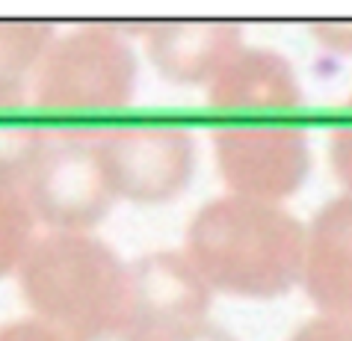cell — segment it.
Listing matches in <instances>:
<instances>
[{"mask_svg":"<svg viewBox=\"0 0 352 341\" xmlns=\"http://www.w3.org/2000/svg\"><path fill=\"white\" fill-rule=\"evenodd\" d=\"M305 258V235L270 202L225 199L210 202L192 220L187 261L208 288L246 297L285 291Z\"/></svg>","mask_w":352,"mask_h":341,"instance_id":"6da1fadb","label":"cell"},{"mask_svg":"<svg viewBox=\"0 0 352 341\" xmlns=\"http://www.w3.org/2000/svg\"><path fill=\"white\" fill-rule=\"evenodd\" d=\"M18 270L30 306L60 333L89 338L131 324V273L80 231L36 243Z\"/></svg>","mask_w":352,"mask_h":341,"instance_id":"7a4b0ae2","label":"cell"},{"mask_svg":"<svg viewBox=\"0 0 352 341\" xmlns=\"http://www.w3.org/2000/svg\"><path fill=\"white\" fill-rule=\"evenodd\" d=\"M18 181L36 217L60 231H83L113 199L98 143L72 136H33Z\"/></svg>","mask_w":352,"mask_h":341,"instance_id":"3957f363","label":"cell"},{"mask_svg":"<svg viewBox=\"0 0 352 341\" xmlns=\"http://www.w3.org/2000/svg\"><path fill=\"white\" fill-rule=\"evenodd\" d=\"M133 92V56L116 36L83 30L47 45L36 72V101L60 113H104Z\"/></svg>","mask_w":352,"mask_h":341,"instance_id":"277c9868","label":"cell"},{"mask_svg":"<svg viewBox=\"0 0 352 341\" xmlns=\"http://www.w3.org/2000/svg\"><path fill=\"white\" fill-rule=\"evenodd\" d=\"M113 196L136 202L172 199L192 175V140L172 125L113 131L98 143Z\"/></svg>","mask_w":352,"mask_h":341,"instance_id":"5b68a950","label":"cell"},{"mask_svg":"<svg viewBox=\"0 0 352 341\" xmlns=\"http://www.w3.org/2000/svg\"><path fill=\"white\" fill-rule=\"evenodd\" d=\"M219 167L243 199L276 205L296 187L308 167L305 140L276 125H240L222 131Z\"/></svg>","mask_w":352,"mask_h":341,"instance_id":"8992f818","label":"cell"},{"mask_svg":"<svg viewBox=\"0 0 352 341\" xmlns=\"http://www.w3.org/2000/svg\"><path fill=\"white\" fill-rule=\"evenodd\" d=\"M204 306H208V285L192 270L187 256H151L131 273L128 329L199 320Z\"/></svg>","mask_w":352,"mask_h":341,"instance_id":"52a82bcc","label":"cell"},{"mask_svg":"<svg viewBox=\"0 0 352 341\" xmlns=\"http://www.w3.org/2000/svg\"><path fill=\"white\" fill-rule=\"evenodd\" d=\"M240 51V30L228 24H163L151 36V56L172 81H213Z\"/></svg>","mask_w":352,"mask_h":341,"instance_id":"ba28073f","label":"cell"},{"mask_svg":"<svg viewBox=\"0 0 352 341\" xmlns=\"http://www.w3.org/2000/svg\"><path fill=\"white\" fill-rule=\"evenodd\" d=\"M210 83L213 101L222 107H243L246 113L278 110L296 104L299 99L287 60L263 51H237Z\"/></svg>","mask_w":352,"mask_h":341,"instance_id":"9c48e42d","label":"cell"},{"mask_svg":"<svg viewBox=\"0 0 352 341\" xmlns=\"http://www.w3.org/2000/svg\"><path fill=\"white\" fill-rule=\"evenodd\" d=\"M51 45V30L33 21H0V107L24 99L27 81Z\"/></svg>","mask_w":352,"mask_h":341,"instance_id":"30bf717a","label":"cell"},{"mask_svg":"<svg viewBox=\"0 0 352 341\" xmlns=\"http://www.w3.org/2000/svg\"><path fill=\"white\" fill-rule=\"evenodd\" d=\"M36 214L24 196L18 175L0 169V273L21 267L30 252V229Z\"/></svg>","mask_w":352,"mask_h":341,"instance_id":"8fae6325","label":"cell"},{"mask_svg":"<svg viewBox=\"0 0 352 341\" xmlns=\"http://www.w3.org/2000/svg\"><path fill=\"white\" fill-rule=\"evenodd\" d=\"M136 341H231L201 320H181L169 327H151V329H133Z\"/></svg>","mask_w":352,"mask_h":341,"instance_id":"7c38bea8","label":"cell"},{"mask_svg":"<svg viewBox=\"0 0 352 341\" xmlns=\"http://www.w3.org/2000/svg\"><path fill=\"white\" fill-rule=\"evenodd\" d=\"M0 341H63V333L45 320H27V324H12L0 329Z\"/></svg>","mask_w":352,"mask_h":341,"instance_id":"4fadbf2b","label":"cell"},{"mask_svg":"<svg viewBox=\"0 0 352 341\" xmlns=\"http://www.w3.org/2000/svg\"><path fill=\"white\" fill-rule=\"evenodd\" d=\"M293 341H352V333L340 327V320H326V324H320V327L302 329Z\"/></svg>","mask_w":352,"mask_h":341,"instance_id":"5bb4252c","label":"cell"}]
</instances>
